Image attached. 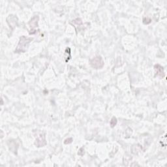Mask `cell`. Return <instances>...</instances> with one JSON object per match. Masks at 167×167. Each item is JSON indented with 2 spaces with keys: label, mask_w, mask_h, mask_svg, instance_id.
<instances>
[{
  "label": "cell",
  "mask_w": 167,
  "mask_h": 167,
  "mask_svg": "<svg viewBox=\"0 0 167 167\" xmlns=\"http://www.w3.org/2000/svg\"><path fill=\"white\" fill-rule=\"evenodd\" d=\"M116 124H117V119H116L115 117H113L110 121L111 127H114V126H116Z\"/></svg>",
  "instance_id": "obj_6"
},
{
  "label": "cell",
  "mask_w": 167,
  "mask_h": 167,
  "mask_svg": "<svg viewBox=\"0 0 167 167\" xmlns=\"http://www.w3.org/2000/svg\"><path fill=\"white\" fill-rule=\"evenodd\" d=\"M35 144L37 147H43L45 145L47 144V142H46L45 140V137L44 135H40L39 137H38L37 139H36V142Z\"/></svg>",
  "instance_id": "obj_4"
},
{
  "label": "cell",
  "mask_w": 167,
  "mask_h": 167,
  "mask_svg": "<svg viewBox=\"0 0 167 167\" xmlns=\"http://www.w3.org/2000/svg\"><path fill=\"white\" fill-rule=\"evenodd\" d=\"M72 139H66L65 140V144H70V143H71L72 142Z\"/></svg>",
  "instance_id": "obj_7"
},
{
  "label": "cell",
  "mask_w": 167,
  "mask_h": 167,
  "mask_svg": "<svg viewBox=\"0 0 167 167\" xmlns=\"http://www.w3.org/2000/svg\"><path fill=\"white\" fill-rule=\"evenodd\" d=\"M33 39L26 37L25 36H22L20 39L17 48L15 50V53H24L28 49L29 44L32 41Z\"/></svg>",
  "instance_id": "obj_1"
},
{
  "label": "cell",
  "mask_w": 167,
  "mask_h": 167,
  "mask_svg": "<svg viewBox=\"0 0 167 167\" xmlns=\"http://www.w3.org/2000/svg\"><path fill=\"white\" fill-rule=\"evenodd\" d=\"M155 70L156 71V76H160L161 78H163L164 76V73L163 67L159 65H155Z\"/></svg>",
  "instance_id": "obj_5"
},
{
  "label": "cell",
  "mask_w": 167,
  "mask_h": 167,
  "mask_svg": "<svg viewBox=\"0 0 167 167\" xmlns=\"http://www.w3.org/2000/svg\"><path fill=\"white\" fill-rule=\"evenodd\" d=\"M91 67L94 69H101L104 65V62L101 56H97L94 57L91 61Z\"/></svg>",
  "instance_id": "obj_3"
},
{
  "label": "cell",
  "mask_w": 167,
  "mask_h": 167,
  "mask_svg": "<svg viewBox=\"0 0 167 167\" xmlns=\"http://www.w3.org/2000/svg\"><path fill=\"white\" fill-rule=\"evenodd\" d=\"M38 22H39V16H35L34 17L31 18L29 25L31 28L30 31V34H34L37 32V28H38Z\"/></svg>",
  "instance_id": "obj_2"
}]
</instances>
